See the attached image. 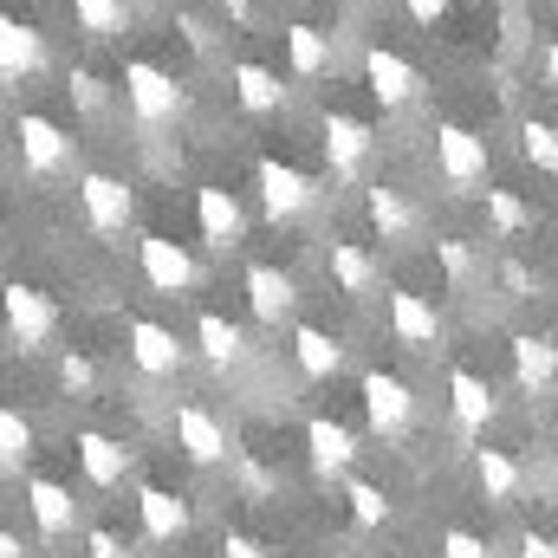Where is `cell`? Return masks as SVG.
I'll use <instances>...</instances> for the list:
<instances>
[{"label":"cell","mask_w":558,"mask_h":558,"mask_svg":"<svg viewBox=\"0 0 558 558\" xmlns=\"http://www.w3.org/2000/svg\"><path fill=\"white\" fill-rule=\"evenodd\" d=\"M441 558H494V546H487L481 533L454 526V533H441Z\"/></svg>","instance_id":"cell-35"},{"label":"cell","mask_w":558,"mask_h":558,"mask_svg":"<svg viewBox=\"0 0 558 558\" xmlns=\"http://www.w3.org/2000/svg\"><path fill=\"white\" fill-rule=\"evenodd\" d=\"M13 137H20V162H26L33 175H52V169H65V156H72V137H65L52 118H39V111H26Z\"/></svg>","instance_id":"cell-7"},{"label":"cell","mask_w":558,"mask_h":558,"mask_svg":"<svg viewBox=\"0 0 558 558\" xmlns=\"http://www.w3.org/2000/svg\"><path fill=\"white\" fill-rule=\"evenodd\" d=\"M124 98H131V111H137L143 124H169V118L182 111L175 78H169L162 65H149V59H131V65H124Z\"/></svg>","instance_id":"cell-2"},{"label":"cell","mask_w":558,"mask_h":558,"mask_svg":"<svg viewBox=\"0 0 558 558\" xmlns=\"http://www.w3.org/2000/svg\"><path fill=\"white\" fill-rule=\"evenodd\" d=\"M26 500H33V520H39V533H46V539H65V533H72L78 500H72L59 481H33V487H26Z\"/></svg>","instance_id":"cell-22"},{"label":"cell","mask_w":558,"mask_h":558,"mask_svg":"<svg viewBox=\"0 0 558 558\" xmlns=\"http://www.w3.org/2000/svg\"><path fill=\"white\" fill-rule=\"evenodd\" d=\"M331 279H338V292H371L377 286V260H371V247H357V241H331Z\"/></svg>","instance_id":"cell-25"},{"label":"cell","mask_w":558,"mask_h":558,"mask_svg":"<svg viewBox=\"0 0 558 558\" xmlns=\"http://www.w3.org/2000/svg\"><path fill=\"white\" fill-rule=\"evenodd\" d=\"M247 305H254L260 325H279V318H292L299 292H292V279L279 274V267H247Z\"/></svg>","instance_id":"cell-19"},{"label":"cell","mask_w":558,"mask_h":558,"mask_svg":"<svg viewBox=\"0 0 558 558\" xmlns=\"http://www.w3.org/2000/svg\"><path fill=\"white\" fill-rule=\"evenodd\" d=\"M85 553H92V558H131V553H124V539H118L111 526H92V539H85Z\"/></svg>","instance_id":"cell-40"},{"label":"cell","mask_w":558,"mask_h":558,"mask_svg":"<svg viewBox=\"0 0 558 558\" xmlns=\"http://www.w3.org/2000/svg\"><path fill=\"white\" fill-rule=\"evenodd\" d=\"M435 169L454 189H474V182H487V143L461 124H435Z\"/></svg>","instance_id":"cell-3"},{"label":"cell","mask_w":558,"mask_h":558,"mask_svg":"<svg viewBox=\"0 0 558 558\" xmlns=\"http://www.w3.org/2000/svg\"><path fill=\"white\" fill-rule=\"evenodd\" d=\"M325 156H331L338 175H357L364 156H371V124L351 118V111H331V118H325Z\"/></svg>","instance_id":"cell-12"},{"label":"cell","mask_w":558,"mask_h":558,"mask_svg":"<svg viewBox=\"0 0 558 558\" xmlns=\"http://www.w3.org/2000/svg\"><path fill=\"white\" fill-rule=\"evenodd\" d=\"M59 377H65V390H92V384H98V364H92L85 351H72V357L59 364Z\"/></svg>","instance_id":"cell-37"},{"label":"cell","mask_w":558,"mask_h":558,"mask_svg":"<svg viewBox=\"0 0 558 558\" xmlns=\"http://www.w3.org/2000/svg\"><path fill=\"white\" fill-rule=\"evenodd\" d=\"M344 500H351V520H357V526H384V520H390V494H384L377 481H351Z\"/></svg>","instance_id":"cell-31"},{"label":"cell","mask_w":558,"mask_h":558,"mask_svg":"<svg viewBox=\"0 0 558 558\" xmlns=\"http://www.w3.org/2000/svg\"><path fill=\"white\" fill-rule=\"evenodd\" d=\"M78 468H85V481H92V487H118V481L131 474V448L92 428V435H78Z\"/></svg>","instance_id":"cell-16"},{"label":"cell","mask_w":558,"mask_h":558,"mask_svg":"<svg viewBox=\"0 0 558 558\" xmlns=\"http://www.w3.org/2000/svg\"><path fill=\"white\" fill-rule=\"evenodd\" d=\"M72 20L85 33H124V0H72Z\"/></svg>","instance_id":"cell-33"},{"label":"cell","mask_w":558,"mask_h":558,"mask_svg":"<svg viewBox=\"0 0 558 558\" xmlns=\"http://www.w3.org/2000/svg\"><path fill=\"white\" fill-rule=\"evenodd\" d=\"M292 357H299V371H305V377H338V364H344V344H338L331 331H318V325H299V338H292Z\"/></svg>","instance_id":"cell-23"},{"label":"cell","mask_w":558,"mask_h":558,"mask_svg":"<svg viewBox=\"0 0 558 558\" xmlns=\"http://www.w3.org/2000/svg\"><path fill=\"white\" fill-rule=\"evenodd\" d=\"M364 416H371L377 435H403L410 416H416L410 384H403V377H390V371H371V377H364Z\"/></svg>","instance_id":"cell-5"},{"label":"cell","mask_w":558,"mask_h":558,"mask_svg":"<svg viewBox=\"0 0 558 558\" xmlns=\"http://www.w3.org/2000/svg\"><path fill=\"white\" fill-rule=\"evenodd\" d=\"M364 78H371V92H377V105L384 111H397V105H410L416 98V65L403 59V52H390V46H371L364 52Z\"/></svg>","instance_id":"cell-6"},{"label":"cell","mask_w":558,"mask_h":558,"mask_svg":"<svg viewBox=\"0 0 558 558\" xmlns=\"http://www.w3.org/2000/svg\"><path fill=\"white\" fill-rule=\"evenodd\" d=\"M39 65V33L20 26L13 13H0V78H26Z\"/></svg>","instance_id":"cell-24"},{"label":"cell","mask_w":558,"mask_h":558,"mask_svg":"<svg viewBox=\"0 0 558 558\" xmlns=\"http://www.w3.org/2000/svg\"><path fill=\"white\" fill-rule=\"evenodd\" d=\"M286 52H292V72H299V78L331 72V46H325L318 26H286Z\"/></svg>","instance_id":"cell-28"},{"label":"cell","mask_w":558,"mask_h":558,"mask_svg":"<svg viewBox=\"0 0 558 558\" xmlns=\"http://www.w3.org/2000/svg\"><path fill=\"white\" fill-rule=\"evenodd\" d=\"M137 513H143V533H149L156 546H175V539L189 533V500H182V494H169V487H143Z\"/></svg>","instance_id":"cell-13"},{"label":"cell","mask_w":558,"mask_h":558,"mask_svg":"<svg viewBox=\"0 0 558 558\" xmlns=\"http://www.w3.org/2000/svg\"><path fill=\"white\" fill-rule=\"evenodd\" d=\"M137 260H143V279H149L156 292H189V286H195V260H189L175 241H162V234H143Z\"/></svg>","instance_id":"cell-9"},{"label":"cell","mask_w":558,"mask_h":558,"mask_svg":"<svg viewBox=\"0 0 558 558\" xmlns=\"http://www.w3.org/2000/svg\"><path fill=\"white\" fill-rule=\"evenodd\" d=\"M234 92H241V105H247V111H279V98H286V85H279L267 65H254V59H241V65H234Z\"/></svg>","instance_id":"cell-27"},{"label":"cell","mask_w":558,"mask_h":558,"mask_svg":"<svg viewBox=\"0 0 558 558\" xmlns=\"http://www.w3.org/2000/svg\"><path fill=\"white\" fill-rule=\"evenodd\" d=\"M78 195H85V221H92L98 234H118V228L131 221V208H137V202H131V189H124L118 175H85V189H78Z\"/></svg>","instance_id":"cell-11"},{"label":"cell","mask_w":558,"mask_h":558,"mask_svg":"<svg viewBox=\"0 0 558 558\" xmlns=\"http://www.w3.org/2000/svg\"><path fill=\"white\" fill-rule=\"evenodd\" d=\"M305 448H312V468H351V454H357V435L344 428V422L331 416H312V428H305Z\"/></svg>","instance_id":"cell-21"},{"label":"cell","mask_w":558,"mask_h":558,"mask_svg":"<svg viewBox=\"0 0 558 558\" xmlns=\"http://www.w3.org/2000/svg\"><path fill=\"white\" fill-rule=\"evenodd\" d=\"M520 558H558V539H546V533H520Z\"/></svg>","instance_id":"cell-41"},{"label":"cell","mask_w":558,"mask_h":558,"mask_svg":"<svg viewBox=\"0 0 558 558\" xmlns=\"http://www.w3.org/2000/svg\"><path fill=\"white\" fill-rule=\"evenodd\" d=\"M195 344H202V357H208V364H221V371L241 357V331H234L221 312H202V318H195Z\"/></svg>","instance_id":"cell-29"},{"label":"cell","mask_w":558,"mask_h":558,"mask_svg":"<svg viewBox=\"0 0 558 558\" xmlns=\"http://www.w3.org/2000/svg\"><path fill=\"white\" fill-rule=\"evenodd\" d=\"M0 318H7V331H13V344H20V351H46V344H52V331H59L52 299H46L39 286H20V279L0 292Z\"/></svg>","instance_id":"cell-1"},{"label":"cell","mask_w":558,"mask_h":558,"mask_svg":"<svg viewBox=\"0 0 558 558\" xmlns=\"http://www.w3.org/2000/svg\"><path fill=\"white\" fill-rule=\"evenodd\" d=\"M72 92H78V105H85V111H98V78H92V72H78V78H72Z\"/></svg>","instance_id":"cell-43"},{"label":"cell","mask_w":558,"mask_h":558,"mask_svg":"<svg viewBox=\"0 0 558 558\" xmlns=\"http://www.w3.org/2000/svg\"><path fill=\"white\" fill-rule=\"evenodd\" d=\"M546 85L558 92V46H546Z\"/></svg>","instance_id":"cell-45"},{"label":"cell","mask_w":558,"mask_h":558,"mask_svg":"<svg viewBox=\"0 0 558 558\" xmlns=\"http://www.w3.org/2000/svg\"><path fill=\"white\" fill-rule=\"evenodd\" d=\"M435 254H441L448 279H468V274H474V254H468V241H454V234H448V241H435Z\"/></svg>","instance_id":"cell-36"},{"label":"cell","mask_w":558,"mask_h":558,"mask_svg":"<svg viewBox=\"0 0 558 558\" xmlns=\"http://www.w3.org/2000/svg\"><path fill=\"white\" fill-rule=\"evenodd\" d=\"M33 461V422L13 403H0V468H26Z\"/></svg>","instance_id":"cell-30"},{"label":"cell","mask_w":558,"mask_h":558,"mask_svg":"<svg viewBox=\"0 0 558 558\" xmlns=\"http://www.w3.org/2000/svg\"><path fill=\"white\" fill-rule=\"evenodd\" d=\"M487 221H494L500 234H526L533 215H526V202H520L513 189H487Z\"/></svg>","instance_id":"cell-32"},{"label":"cell","mask_w":558,"mask_h":558,"mask_svg":"<svg viewBox=\"0 0 558 558\" xmlns=\"http://www.w3.org/2000/svg\"><path fill=\"white\" fill-rule=\"evenodd\" d=\"M448 403H454V422H461V428H487V422L500 416L494 384L474 377V371H454V377H448Z\"/></svg>","instance_id":"cell-18"},{"label":"cell","mask_w":558,"mask_h":558,"mask_svg":"<svg viewBox=\"0 0 558 558\" xmlns=\"http://www.w3.org/2000/svg\"><path fill=\"white\" fill-rule=\"evenodd\" d=\"M403 7H410V20H422V26H435L448 13V0H403Z\"/></svg>","instance_id":"cell-42"},{"label":"cell","mask_w":558,"mask_h":558,"mask_svg":"<svg viewBox=\"0 0 558 558\" xmlns=\"http://www.w3.org/2000/svg\"><path fill=\"white\" fill-rule=\"evenodd\" d=\"M175 448L189 461H202V468L228 461V435H221V422L208 416L202 403H175Z\"/></svg>","instance_id":"cell-8"},{"label":"cell","mask_w":558,"mask_h":558,"mask_svg":"<svg viewBox=\"0 0 558 558\" xmlns=\"http://www.w3.org/2000/svg\"><path fill=\"white\" fill-rule=\"evenodd\" d=\"M474 481H481V494H487L494 507H513L520 487H526V474H520V461H513L507 448H474Z\"/></svg>","instance_id":"cell-17"},{"label":"cell","mask_w":558,"mask_h":558,"mask_svg":"<svg viewBox=\"0 0 558 558\" xmlns=\"http://www.w3.org/2000/svg\"><path fill=\"white\" fill-rule=\"evenodd\" d=\"M513 377H520L526 390H546V384L558 377V344H553V338L520 331V338H513Z\"/></svg>","instance_id":"cell-20"},{"label":"cell","mask_w":558,"mask_h":558,"mask_svg":"<svg viewBox=\"0 0 558 558\" xmlns=\"http://www.w3.org/2000/svg\"><path fill=\"white\" fill-rule=\"evenodd\" d=\"M520 149H526V162H539V169H558V131L553 124H520Z\"/></svg>","instance_id":"cell-34"},{"label":"cell","mask_w":558,"mask_h":558,"mask_svg":"<svg viewBox=\"0 0 558 558\" xmlns=\"http://www.w3.org/2000/svg\"><path fill=\"white\" fill-rule=\"evenodd\" d=\"M131 357H137V371H149V377H175L189 351H182V338H175L169 325L137 318V325H131Z\"/></svg>","instance_id":"cell-10"},{"label":"cell","mask_w":558,"mask_h":558,"mask_svg":"<svg viewBox=\"0 0 558 558\" xmlns=\"http://www.w3.org/2000/svg\"><path fill=\"white\" fill-rule=\"evenodd\" d=\"M195 221H202V241H208V247H234L247 215H241V202H234L228 189H202V195H195Z\"/></svg>","instance_id":"cell-15"},{"label":"cell","mask_w":558,"mask_h":558,"mask_svg":"<svg viewBox=\"0 0 558 558\" xmlns=\"http://www.w3.org/2000/svg\"><path fill=\"white\" fill-rule=\"evenodd\" d=\"M364 208H371V228H377L384 241H403V234L416 228V208H410V202H403L397 189H384V182H377V189L364 195Z\"/></svg>","instance_id":"cell-26"},{"label":"cell","mask_w":558,"mask_h":558,"mask_svg":"<svg viewBox=\"0 0 558 558\" xmlns=\"http://www.w3.org/2000/svg\"><path fill=\"white\" fill-rule=\"evenodd\" d=\"M500 286H507L513 299H533V292H539V274H533V267H520V260H507V267H500Z\"/></svg>","instance_id":"cell-38"},{"label":"cell","mask_w":558,"mask_h":558,"mask_svg":"<svg viewBox=\"0 0 558 558\" xmlns=\"http://www.w3.org/2000/svg\"><path fill=\"white\" fill-rule=\"evenodd\" d=\"M390 331H397V344L428 351V344L441 338V312H435L422 292H390Z\"/></svg>","instance_id":"cell-14"},{"label":"cell","mask_w":558,"mask_h":558,"mask_svg":"<svg viewBox=\"0 0 558 558\" xmlns=\"http://www.w3.org/2000/svg\"><path fill=\"white\" fill-rule=\"evenodd\" d=\"M0 558H26V546H20V539H13L7 526H0Z\"/></svg>","instance_id":"cell-44"},{"label":"cell","mask_w":558,"mask_h":558,"mask_svg":"<svg viewBox=\"0 0 558 558\" xmlns=\"http://www.w3.org/2000/svg\"><path fill=\"white\" fill-rule=\"evenodd\" d=\"M221 558H274L254 533H221Z\"/></svg>","instance_id":"cell-39"},{"label":"cell","mask_w":558,"mask_h":558,"mask_svg":"<svg viewBox=\"0 0 558 558\" xmlns=\"http://www.w3.org/2000/svg\"><path fill=\"white\" fill-rule=\"evenodd\" d=\"M254 182H260V202H267V215H274V221H292V215H305V208H312V195H318L305 169H292V162H274V156L254 169Z\"/></svg>","instance_id":"cell-4"}]
</instances>
